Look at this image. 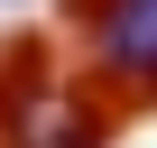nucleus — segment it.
<instances>
[{"instance_id":"f03ea898","label":"nucleus","mask_w":157,"mask_h":148,"mask_svg":"<svg viewBox=\"0 0 157 148\" xmlns=\"http://www.w3.org/2000/svg\"><path fill=\"white\" fill-rule=\"evenodd\" d=\"M74 74L111 120L157 111V0H65Z\"/></svg>"},{"instance_id":"f257e3e1","label":"nucleus","mask_w":157,"mask_h":148,"mask_svg":"<svg viewBox=\"0 0 157 148\" xmlns=\"http://www.w3.org/2000/svg\"><path fill=\"white\" fill-rule=\"evenodd\" d=\"M111 111L83 93L56 37L0 46V148H111Z\"/></svg>"}]
</instances>
